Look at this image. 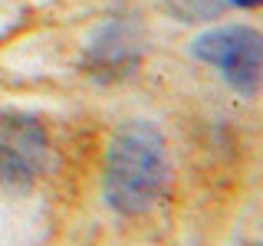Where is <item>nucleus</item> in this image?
<instances>
[{"instance_id": "obj_7", "label": "nucleus", "mask_w": 263, "mask_h": 246, "mask_svg": "<svg viewBox=\"0 0 263 246\" xmlns=\"http://www.w3.org/2000/svg\"><path fill=\"white\" fill-rule=\"evenodd\" d=\"M234 7H240V10H250V7H263V0H234Z\"/></svg>"}, {"instance_id": "obj_2", "label": "nucleus", "mask_w": 263, "mask_h": 246, "mask_svg": "<svg viewBox=\"0 0 263 246\" xmlns=\"http://www.w3.org/2000/svg\"><path fill=\"white\" fill-rule=\"evenodd\" d=\"M191 56L204 66L220 69L237 95H257L263 86V33L247 23L208 30L191 43Z\"/></svg>"}, {"instance_id": "obj_1", "label": "nucleus", "mask_w": 263, "mask_h": 246, "mask_svg": "<svg viewBox=\"0 0 263 246\" xmlns=\"http://www.w3.org/2000/svg\"><path fill=\"white\" fill-rule=\"evenodd\" d=\"M168 148L152 121L132 118L115 128L105 148L102 194L122 217H138L161 200L168 187Z\"/></svg>"}, {"instance_id": "obj_6", "label": "nucleus", "mask_w": 263, "mask_h": 246, "mask_svg": "<svg viewBox=\"0 0 263 246\" xmlns=\"http://www.w3.org/2000/svg\"><path fill=\"white\" fill-rule=\"evenodd\" d=\"M36 168L23 158L20 151H13L10 145L0 141V187H10V191H30Z\"/></svg>"}, {"instance_id": "obj_5", "label": "nucleus", "mask_w": 263, "mask_h": 246, "mask_svg": "<svg viewBox=\"0 0 263 246\" xmlns=\"http://www.w3.org/2000/svg\"><path fill=\"white\" fill-rule=\"evenodd\" d=\"M164 13H171L175 20L184 23H208L214 16L234 7V0H161Z\"/></svg>"}, {"instance_id": "obj_3", "label": "nucleus", "mask_w": 263, "mask_h": 246, "mask_svg": "<svg viewBox=\"0 0 263 246\" xmlns=\"http://www.w3.org/2000/svg\"><path fill=\"white\" fill-rule=\"evenodd\" d=\"M142 56V43H138V30L125 20H112L105 27H99V33L89 43L86 66L89 72L112 79V76H125L138 66Z\"/></svg>"}, {"instance_id": "obj_8", "label": "nucleus", "mask_w": 263, "mask_h": 246, "mask_svg": "<svg viewBox=\"0 0 263 246\" xmlns=\"http://www.w3.org/2000/svg\"><path fill=\"white\" fill-rule=\"evenodd\" d=\"M247 246H263V243H247Z\"/></svg>"}, {"instance_id": "obj_4", "label": "nucleus", "mask_w": 263, "mask_h": 246, "mask_svg": "<svg viewBox=\"0 0 263 246\" xmlns=\"http://www.w3.org/2000/svg\"><path fill=\"white\" fill-rule=\"evenodd\" d=\"M0 135L13 151H20L33 168H40L46 158V131L30 115H0Z\"/></svg>"}]
</instances>
